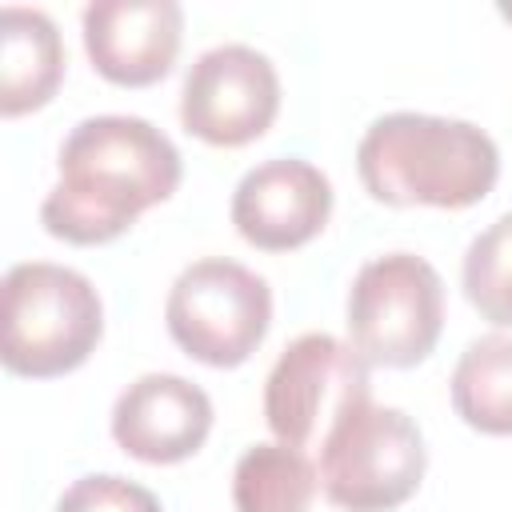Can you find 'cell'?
<instances>
[{
	"mask_svg": "<svg viewBox=\"0 0 512 512\" xmlns=\"http://www.w3.org/2000/svg\"><path fill=\"white\" fill-rule=\"evenodd\" d=\"M460 284L468 304L496 328H512V212L496 216L480 236H472Z\"/></svg>",
	"mask_w": 512,
	"mask_h": 512,
	"instance_id": "15",
	"label": "cell"
},
{
	"mask_svg": "<svg viewBox=\"0 0 512 512\" xmlns=\"http://www.w3.org/2000/svg\"><path fill=\"white\" fill-rule=\"evenodd\" d=\"M92 68L120 88L164 80L180 52L184 12L176 0H92L80 16Z\"/></svg>",
	"mask_w": 512,
	"mask_h": 512,
	"instance_id": "10",
	"label": "cell"
},
{
	"mask_svg": "<svg viewBox=\"0 0 512 512\" xmlns=\"http://www.w3.org/2000/svg\"><path fill=\"white\" fill-rule=\"evenodd\" d=\"M500 16H504V20H512V4H500Z\"/></svg>",
	"mask_w": 512,
	"mask_h": 512,
	"instance_id": "17",
	"label": "cell"
},
{
	"mask_svg": "<svg viewBox=\"0 0 512 512\" xmlns=\"http://www.w3.org/2000/svg\"><path fill=\"white\" fill-rule=\"evenodd\" d=\"M64 76V44L48 12L0 8V112L24 116L44 108Z\"/></svg>",
	"mask_w": 512,
	"mask_h": 512,
	"instance_id": "12",
	"label": "cell"
},
{
	"mask_svg": "<svg viewBox=\"0 0 512 512\" xmlns=\"http://www.w3.org/2000/svg\"><path fill=\"white\" fill-rule=\"evenodd\" d=\"M280 112L276 64L252 44H216L192 60L180 84V124L216 148L260 140Z\"/></svg>",
	"mask_w": 512,
	"mask_h": 512,
	"instance_id": "8",
	"label": "cell"
},
{
	"mask_svg": "<svg viewBox=\"0 0 512 512\" xmlns=\"http://www.w3.org/2000/svg\"><path fill=\"white\" fill-rule=\"evenodd\" d=\"M360 400H372L368 360L328 332L296 336L264 380V420L288 448L324 440L328 428Z\"/></svg>",
	"mask_w": 512,
	"mask_h": 512,
	"instance_id": "7",
	"label": "cell"
},
{
	"mask_svg": "<svg viewBox=\"0 0 512 512\" xmlns=\"http://www.w3.org/2000/svg\"><path fill=\"white\" fill-rule=\"evenodd\" d=\"M104 332L96 284L52 260H24L0 288V360L16 376L48 380L80 368Z\"/></svg>",
	"mask_w": 512,
	"mask_h": 512,
	"instance_id": "3",
	"label": "cell"
},
{
	"mask_svg": "<svg viewBox=\"0 0 512 512\" xmlns=\"http://www.w3.org/2000/svg\"><path fill=\"white\" fill-rule=\"evenodd\" d=\"M428 448L400 408L360 400L320 440V488L344 512H392L424 480Z\"/></svg>",
	"mask_w": 512,
	"mask_h": 512,
	"instance_id": "4",
	"label": "cell"
},
{
	"mask_svg": "<svg viewBox=\"0 0 512 512\" xmlns=\"http://www.w3.org/2000/svg\"><path fill=\"white\" fill-rule=\"evenodd\" d=\"M56 512H164V508L144 484L112 472H96L72 480L56 500Z\"/></svg>",
	"mask_w": 512,
	"mask_h": 512,
	"instance_id": "16",
	"label": "cell"
},
{
	"mask_svg": "<svg viewBox=\"0 0 512 512\" xmlns=\"http://www.w3.org/2000/svg\"><path fill=\"white\" fill-rule=\"evenodd\" d=\"M164 324L192 360L208 368H236L268 336L272 288L236 260L204 256L172 280Z\"/></svg>",
	"mask_w": 512,
	"mask_h": 512,
	"instance_id": "6",
	"label": "cell"
},
{
	"mask_svg": "<svg viewBox=\"0 0 512 512\" xmlns=\"http://www.w3.org/2000/svg\"><path fill=\"white\" fill-rule=\"evenodd\" d=\"M228 212L252 248L288 252L320 236L328 224L332 180L300 156H272L240 176Z\"/></svg>",
	"mask_w": 512,
	"mask_h": 512,
	"instance_id": "9",
	"label": "cell"
},
{
	"mask_svg": "<svg viewBox=\"0 0 512 512\" xmlns=\"http://www.w3.org/2000/svg\"><path fill=\"white\" fill-rule=\"evenodd\" d=\"M348 344L380 368H412L432 356L444 328L440 272L416 252H384L360 264L344 304Z\"/></svg>",
	"mask_w": 512,
	"mask_h": 512,
	"instance_id": "5",
	"label": "cell"
},
{
	"mask_svg": "<svg viewBox=\"0 0 512 512\" xmlns=\"http://www.w3.org/2000/svg\"><path fill=\"white\" fill-rule=\"evenodd\" d=\"M208 432V392L176 372H144L112 404V440L144 464H180L204 448Z\"/></svg>",
	"mask_w": 512,
	"mask_h": 512,
	"instance_id": "11",
	"label": "cell"
},
{
	"mask_svg": "<svg viewBox=\"0 0 512 512\" xmlns=\"http://www.w3.org/2000/svg\"><path fill=\"white\" fill-rule=\"evenodd\" d=\"M456 416L488 436H512V336L472 340L452 368Z\"/></svg>",
	"mask_w": 512,
	"mask_h": 512,
	"instance_id": "13",
	"label": "cell"
},
{
	"mask_svg": "<svg viewBox=\"0 0 512 512\" xmlns=\"http://www.w3.org/2000/svg\"><path fill=\"white\" fill-rule=\"evenodd\" d=\"M60 180L40 204V224L68 244H108L140 212L180 188L184 164L176 144L144 116H88L56 156Z\"/></svg>",
	"mask_w": 512,
	"mask_h": 512,
	"instance_id": "1",
	"label": "cell"
},
{
	"mask_svg": "<svg viewBox=\"0 0 512 512\" xmlns=\"http://www.w3.org/2000/svg\"><path fill=\"white\" fill-rule=\"evenodd\" d=\"M320 488V472L300 448L280 440L252 444L232 468L236 512H308Z\"/></svg>",
	"mask_w": 512,
	"mask_h": 512,
	"instance_id": "14",
	"label": "cell"
},
{
	"mask_svg": "<svg viewBox=\"0 0 512 512\" xmlns=\"http://www.w3.org/2000/svg\"><path fill=\"white\" fill-rule=\"evenodd\" d=\"M356 172L368 196L392 208H472L496 188L500 148L472 120L388 112L364 128Z\"/></svg>",
	"mask_w": 512,
	"mask_h": 512,
	"instance_id": "2",
	"label": "cell"
}]
</instances>
